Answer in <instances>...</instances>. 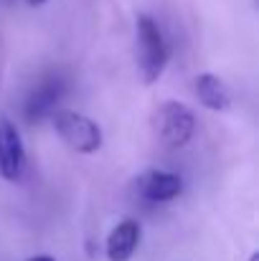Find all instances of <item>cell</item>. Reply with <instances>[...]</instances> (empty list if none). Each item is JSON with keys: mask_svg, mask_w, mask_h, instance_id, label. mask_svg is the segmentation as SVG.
<instances>
[{"mask_svg": "<svg viewBox=\"0 0 259 261\" xmlns=\"http://www.w3.org/2000/svg\"><path fill=\"white\" fill-rule=\"evenodd\" d=\"M168 43L160 33V25L150 15L137 18V66L145 84H155L168 64Z\"/></svg>", "mask_w": 259, "mask_h": 261, "instance_id": "6da1fadb", "label": "cell"}, {"mask_svg": "<svg viewBox=\"0 0 259 261\" xmlns=\"http://www.w3.org/2000/svg\"><path fill=\"white\" fill-rule=\"evenodd\" d=\"M56 135L79 155H91L102 147V129L94 119H89L72 109H54L51 114Z\"/></svg>", "mask_w": 259, "mask_h": 261, "instance_id": "7a4b0ae2", "label": "cell"}, {"mask_svg": "<svg viewBox=\"0 0 259 261\" xmlns=\"http://www.w3.org/2000/svg\"><path fill=\"white\" fill-rule=\"evenodd\" d=\"M196 132L193 109L183 101H163L155 112V135L168 150H180Z\"/></svg>", "mask_w": 259, "mask_h": 261, "instance_id": "3957f363", "label": "cell"}, {"mask_svg": "<svg viewBox=\"0 0 259 261\" xmlns=\"http://www.w3.org/2000/svg\"><path fill=\"white\" fill-rule=\"evenodd\" d=\"M26 173V147L15 129V124L3 117L0 119V175L8 182L20 180Z\"/></svg>", "mask_w": 259, "mask_h": 261, "instance_id": "277c9868", "label": "cell"}, {"mask_svg": "<svg viewBox=\"0 0 259 261\" xmlns=\"http://www.w3.org/2000/svg\"><path fill=\"white\" fill-rule=\"evenodd\" d=\"M64 91H66V82L59 74H51V76L41 79L36 84V89L26 96V107H23L26 119L28 122H41L43 117H51L59 99L64 96Z\"/></svg>", "mask_w": 259, "mask_h": 261, "instance_id": "5b68a950", "label": "cell"}, {"mask_svg": "<svg viewBox=\"0 0 259 261\" xmlns=\"http://www.w3.org/2000/svg\"><path fill=\"white\" fill-rule=\"evenodd\" d=\"M135 190L145 203H171L183 193V180L168 170H145L137 177Z\"/></svg>", "mask_w": 259, "mask_h": 261, "instance_id": "8992f818", "label": "cell"}, {"mask_svg": "<svg viewBox=\"0 0 259 261\" xmlns=\"http://www.w3.org/2000/svg\"><path fill=\"white\" fill-rule=\"evenodd\" d=\"M140 244V223L137 221H122L117 223L107 236V259L109 261H130Z\"/></svg>", "mask_w": 259, "mask_h": 261, "instance_id": "52a82bcc", "label": "cell"}, {"mask_svg": "<svg viewBox=\"0 0 259 261\" xmlns=\"http://www.w3.org/2000/svg\"><path fill=\"white\" fill-rule=\"evenodd\" d=\"M193 87H196L198 101L206 109H211V112H226V109H231V89L226 87L219 76H214V74H198Z\"/></svg>", "mask_w": 259, "mask_h": 261, "instance_id": "ba28073f", "label": "cell"}, {"mask_svg": "<svg viewBox=\"0 0 259 261\" xmlns=\"http://www.w3.org/2000/svg\"><path fill=\"white\" fill-rule=\"evenodd\" d=\"M28 261H54L51 256H33V259H28Z\"/></svg>", "mask_w": 259, "mask_h": 261, "instance_id": "9c48e42d", "label": "cell"}, {"mask_svg": "<svg viewBox=\"0 0 259 261\" xmlns=\"http://www.w3.org/2000/svg\"><path fill=\"white\" fill-rule=\"evenodd\" d=\"M43 3H49V0H28V5H43Z\"/></svg>", "mask_w": 259, "mask_h": 261, "instance_id": "30bf717a", "label": "cell"}, {"mask_svg": "<svg viewBox=\"0 0 259 261\" xmlns=\"http://www.w3.org/2000/svg\"><path fill=\"white\" fill-rule=\"evenodd\" d=\"M249 261H259V254H257V251H254V254L249 256Z\"/></svg>", "mask_w": 259, "mask_h": 261, "instance_id": "8fae6325", "label": "cell"}]
</instances>
